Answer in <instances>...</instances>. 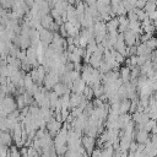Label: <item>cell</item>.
Returning <instances> with one entry per match:
<instances>
[{
    "label": "cell",
    "instance_id": "1",
    "mask_svg": "<svg viewBox=\"0 0 157 157\" xmlns=\"http://www.w3.org/2000/svg\"><path fill=\"white\" fill-rule=\"evenodd\" d=\"M82 142H83V147L86 148V151H87L88 153H92V152H93V145H94L93 137L87 135V136H85V137L82 139Z\"/></svg>",
    "mask_w": 157,
    "mask_h": 157
},
{
    "label": "cell",
    "instance_id": "2",
    "mask_svg": "<svg viewBox=\"0 0 157 157\" xmlns=\"http://www.w3.org/2000/svg\"><path fill=\"white\" fill-rule=\"evenodd\" d=\"M59 129H60V121L58 120H50L48 123V130L50 134H55V132H59Z\"/></svg>",
    "mask_w": 157,
    "mask_h": 157
},
{
    "label": "cell",
    "instance_id": "4",
    "mask_svg": "<svg viewBox=\"0 0 157 157\" xmlns=\"http://www.w3.org/2000/svg\"><path fill=\"white\" fill-rule=\"evenodd\" d=\"M10 155H11V157H21V153H20V151L16 148V146H12V147L10 148Z\"/></svg>",
    "mask_w": 157,
    "mask_h": 157
},
{
    "label": "cell",
    "instance_id": "3",
    "mask_svg": "<svg viewBox=\"0 0 157 157\" xmlns=\"http://www.w3.org/2000/svg\"><path fill=\"white\" fill-rule=\"evenodd\" d=\"M11 141H12V137L10 136L9 132H2V134H1V137H0L1 145H4V146H10V145H11Z\"/></svg>",
    "mask_w": 157,
    "mask_h": 157
},
{
    "label": "cell",
    "instance_id": "5",
    "mask_svg": "<svg viewBox=\"0 0 157 157\" xmlns=\"http://www.w3.org/2000/svg\"><path fill=\"white\" fill-rule=\"evenodd\" d=\"M5 43L4 42H0V58H1V55L4 54V50H5Z\"/></svg>",
    "mask_w": 157,
    "mask_h": 157
}]
</instances>
